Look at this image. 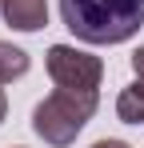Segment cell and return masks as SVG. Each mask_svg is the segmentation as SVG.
I'll use <instances>...</instances> for the list:
<instances>
[{
	"label": "cell",
	"mask_w": 144,
	"mask_h": 148,
	"mask_svg": "<svg viewBox=\"0 0 144 148\" xmlns=\"http://www.w3.org/2000/svg\"><path fill=\"white\" fill-rule=\"evenodd\" d=\"M116 116L124 124H144V80H132L116 96Z\"/></svg>",
	"instance_id": "obj_5"
},
{
	"label": "cell",
	"mask_w": 144,
	"mask_h": 148,
	"mask_svg": "<svg viewBox=\"0 0 144 148\" xmlns=\"http://www.w3.org/2000/svg\"><path fill=\"white\" fill-rule=\"evenodd\" d=\"M8 116V96H4V88H0V120Z\"/></svg>",
	"instance_id": "obj_9"
},
{
	"label": "cell",
	"mask_w": 144,
	"mask_h": 148,
	"mask_svg": "<svg viewBox=\"0 0 144 148\" xmlns=\"http://www.w3.org/2000/svg\"><path fill=\"white\" fill-rule=\"evenodd\" d=\"M48 64V76H52V84L56 88H84V92H96L100 88V80H104V64H100V56L84 48H72V44H52L44 56Z\"/></svg>",
	"instance_id": "obj_3"
},
{
	"label": "cell",
	"mask_w": 144,
	"mask_h": 148,
	"mask_svg": "<svg viewBox=\"0 0 144 148\" xmlns=\"http://www.w3.org/2000/svg\"><path fill=\"white\" fill-rule=\"evenodd\" d=\"M100 108V92H84V88H56L52 96H44L32 112V132L52 148H68L84 124L92 120V112Z\"/></svg>",
	"instance_id": "obj_2"
},
{
	"label": "cell",
	"mask_w": 144,
	"mask_h": 148,
	"mask_svg": "<svg viewBox=\"0 0 144 148\" xmlns=\"http://www.w3.org/2000/svg\"><path fill=\"white\" fill-rule=\"evenodd\" d=\"M60 20L84 44H124L144 24V0H60Z\"/></svg>",
	"instance_id": "obj_1"
},
{
	"label": "cell",
	"mask_w": 144,
	"mask_h": 148,
	"mask_svg": "<svg viewBox=\"0 0 144 148\" xmlns=\"http://www.w3.org/2000/svg\"><path fill=\"white\" fill-rule=\"evenodd\" d=\"M28 52L16 48V44H4L0 40V84H8V80H20L24 72H28Z\"/></svg>",
	"instance_id": "obj_6"
},
{
	"label": "cell",
	"mask_w": 144,
	"mask_h": 148,
	"mask_svg": "<svg viewBox=\"0 0 144 148\" xmlns=\"http://www.w3.org/2000/svg\"><path fill=\"white\" fill-rule=\"evenodd\" d=\"M132 72H136V80H144V44L132 52Z\"/></svg>",
	"instance_id": "obj_7"
},
{
	"label": "cell",
	"mask_w": 144,
	"mask_h": 148,
	"mask_svg": "<svg viewBox=\"0 0 144 148\" xmlns=\"http://www.w3.org/2000/svg\"><path fill=\"white\" fill-rule=\"evenodd\" d=\"M4 20L16 32H40L48 24V0H4Z\"/></svg>",
	"instance_id": "obj_4"
},
{
	"label": "cell",
	"mask_w": 144,
	"mask_h": 148,
	"mask_svg": "<svg viewBox=\"0 0 144 148\" xmlns=\"http://www.w3.org/2000/svg\"><path fill=\"white\" fill-rule=\"evenodd\" d=\"M92 148H128V144H124V140H96Z\"/></svg>",
	"instance_id": "obj_8"
},
{
	"label": "cell",
	"mask_w": 144,
	"mask_h": 148,
	"mask_svg": "<svg viewBox=\"0 0 144 148\" xmlns=\"http://www.w3.org/2000/svg\"><path fill=\"white\" fill-rule=\"evenodd\" d=\"M0 4H4V0H0Z\"/></svg>",
	"instance_id": "obj_10"
}]
</instances>
